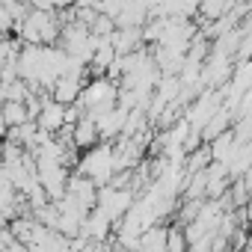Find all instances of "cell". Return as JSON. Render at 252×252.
Returning a JSON list of instances; mask_svg holds the SVG:
<instances>
[{
	"label": "cell",
	"mask_w": 252,
	"mask_h": 252,
	"mask_svg": "<svg viewBox=\"0 0 252 252\" xmlns=\"http://www.w3.org/2000/svg\"><path fill=\"white\" fill-rule=\"evenodd\" d=\"M0 119L6 122V128H18V125L30 122L27 107H24V104H18V101H3V104H0Z\"/></svg>",
	"instance_id": "cell-1"
},
{
	"label": "cell",
	"mask_w": 252,
	"mask_h": 252,
	"mask_svg": "<svg viewBox=\"0 0 252 252\" xmlns=\"http://www.w3.org/2000/svg\"><path fill=\"white\" fill-rule=\"evenodd\" d=\"M71 3H77V0H54V6H71Z\"/></svg>",
	"instance_id": "cell-2"
}]
</instances>
